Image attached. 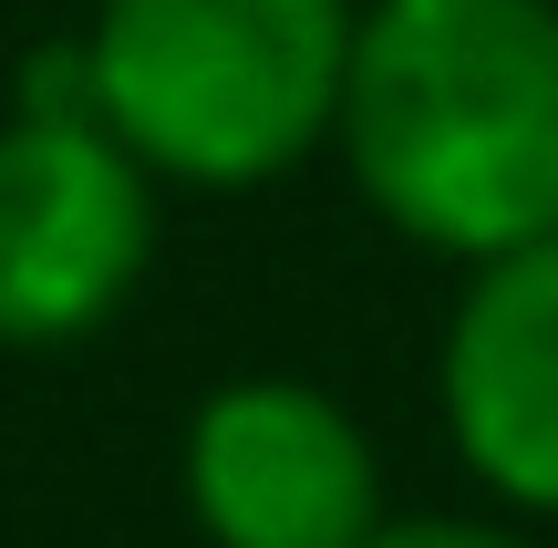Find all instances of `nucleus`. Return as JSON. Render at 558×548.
Returning a JSON list of instances; mask_svg holds the SVG:
<instances>
[{
    "instance_id": "f257e3e1",
    "label": "nucleus",
    "mask_w": 558,
    "mask_h": 548,
    "mask_svg": "<svg viewBox=\"0 0 558 548\" xmlns=\"http://www.w3.org/2000/svg\"><path fill=\"white\" fill-rule=\"evenodd\" d=\"M331 145L456 269L558 239V0H362Z\"/></svg>"
},
{
    "instance_id": "f03ea898",
    "label": "nucleus",
    "mask_w": 558,
    "mask_h": 548,
    "mask_svg": "<svg viewBox=\"0 0 558 548\" xmlns=\"http://www.w3.org/2000/svg\"><path fill=\"white\" fill-rule=\"evenodd\" d=\"M362 0H94V114L156 186H269L341 124Z\"/></svg>"
},
{
    "instance_id": "7ed1b4c3",
    "label": "nucleus",
    "mask_w": 558,
    "mask_h": 548,
    "mask_svg": "<svg viewBox=\"0 0 558 548\" xmlns=\"http://www.w3.org/2000/svg\"><path fill=\"white\" fill-rule=\"evenodd\" d=\"M156 176L104 124L0 114V352H62L135 301Z\"/></svg>"
},
{
    "instance_id": "20e7f679",
    "label": "nucleus",
    "mask_w": 558,
    "mask_h": 548,
    "mask_svg": "<svg viewBox=\"0 0 558 548\" xmlns=\"http://www.w3.org/2000/svg\"><path fill=\"white\" fill-rule=\"evenodd\" d=\"M177 487L207 548H362L383 528V455L311 373H228L197 393Z\"/></svg>"
},
{
    "instance_id": "39448f33",
    "label": "nucleus",
    "mask_w": 558,
    "mask_h": 548,
    "mask_svg": "<svg viewBox=\"0 0 558 548\" xmlns=\"http://www.w3.org/2000/svg\"><path fill=\"white\" fill-rule=\"evenodd\" d=\"M445 446L507 517H558V239L465 269L435 352Z\"/></svg>"
},
{
    "instance_id": "423d86ee",
    "label": "nucleus",
    "mask_w": 558,
    "mask_h": 548,
    "mask_svg": "<svg viewBox=\"0 0 558 548\" xmlns=\"http://www.w3.org/2000/svg\"><path fill=\"white\" fill-rule=\"evenodd\" d=\"M362 548H538L518 517H383Z\"/></svg>"
}]
</instances>
